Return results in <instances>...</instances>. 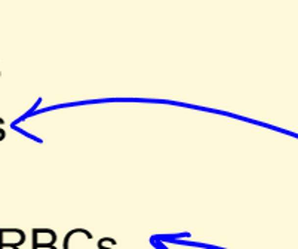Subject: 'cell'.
<instances>
[{"mask_svg": "<svg viewBox=\"0 0 298 249\" xmlns=\"http://www.w3.org/2000/svg\"><path fill=\"white\" fill-rule=\"evenodd\" d=\"M5 135H6V134H5V131H3L2 128H0V138H2V140H5Z\"/></svg>", "mask_w": 298, "mask_h": 249, "instance_id": "6da1fadb", "label": "cell"}]
</instances>
